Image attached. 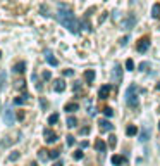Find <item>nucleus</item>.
I'll return each mask as SVG.
<instances>
[{"mask_svg":"<svg viewBox=\"0 0 160 166\" xmlns=\"http://www.w3.org/2000/svg\"><path fill=\"white\" fill-rule=\"evenodd\" d=\"M17 159H19V152L14 151V152H10L9 154V161H17Z\"/></svg>","mask_w":160,"mask_h":166,"instance_id":"nucleus-27","label":"nucleus"},{"mask_svg":"<svg viewBox=\"0 0 160 166\" xmlns=\"http://www.w3.org/2000/svg\"><path fill=\"white\" fill-rule=\"evenodd\" d=\"M126 69H128V71H133V69H134V62H133V59H128V61H126Z\"/></svg>","mask_w":160,"mask_h":166,"instance_id":"nucleus-24","label":"nucleus"},{"mask_svg":"<svg viewBox=\"0 0 160 166\" xmlns=\"http://www.w3.org/2000/svg\"><path fill=\"white\" fill-rule=\"evenodd\" d=\"M148 137H150V135H148V130H145V132H141L140 140H141V142H146V140H148Z\"/></svg>","mask_w":160,"mask_h":166,"instance_id":"nucleus-26","label":"nucleus"},{"mask_svg":"<svg viewBox=\"0 0 160 166\" xmlns=\"http://www.w3.org/2000/svg\"><path fill=\"white\" fill-rule=\"evenodd\" d=\"M103 114H105L107 118H112V116H114V109H112V107H105V109H103Z\"/></svg>","mask_w":160,"mask_h":166,"instance_id":"nucleus-25","label":"nucleus"},{"mask_svg":"<svg viewBox=\"0 0 160 166\" xmlns=\"http://www.w3.org/2000/svg\"><path fill=\"white\" fill-rule=\"evenodd\" d=\"M126 163V157L124 156H114L112 157V165L114 166H120V165H124Z\"/></svg>","mask_w":160,"mask_h":166,"instance_id":"nucleus-15","label":"nucleus"},{"mask_svg":"<svg viewBox=\"0 0 160 166\" xmlns=\"http://www.w3.org/2000/svg\"><path fill=\"white\" fill-rule=\"evenodd\" d=\"M81 147H83V149H86V147H88V142H86V140H84V142H81Z\"/></svg>","mask_w":160,"mask_h":166,"instance_id":"nucleus-42","label":"nucleus"},{"mask_svg":"<svg viewBox=\"0 0 160 166\" xmlns=\"http://www.w3.org/2000/svg\"><path fill=\"white\" fill-rule=\"evenodd\" d=\"M150 68V62H141L140 64V71H148Z\"/></svg>","mask_w":160,"mask_h":166,"instance_id":"nucleus-32","label":"nucleus"},{"mask_svg":"<svg viewBox=\"0 0 160 166\" xmlns=\"http://www.w3.org/2000/svg\"><path fill=\"white\" fill-rule=\"evenodd\" d=\"M53 90H55V92H64V90H66V81H64V80H57L55 85H53Z\"/></svg>","mask_w":160,"mask_h":166,"instance_id":"nucleus-11","label":"nucleus"},{"mask_svg":"<svg viewBox=\"0 0 160 166\" xmlns=\"http://www.w3.org/2000/svg\"><path fill=\"white\" fill-rule=\"evenodd\" d=\"M72 90H76V92H79V90H81V85H79V81H76V85L72 87Z\"/></svg>","mask_w":160,"mask_h":166,"instance_id":"nucleus-39","label":"nucleus"},{"mask_svg":"<svg viewBox=\"0 0 160 166\" xmlns=\"http://www.w3.org/2000/svg\"><path fill=\"white\" fill-rule=\"evenodd\" d=\"M134 24H136V16H133V14H129L126 19L120 23V28L126 29V31H129V29L134 28Z\"/></svg>","mask_w":160,"mask_h":166,"instance_id":"nucleus-3","label":"nucleus"},{"mask_svg":"<svg viewBox=\"0 0 160 166\" xmlns=\"http://www.w3.org/2000/svg\"><path fill=\"white\" fill-rule=\"evenodd\" d=\"M57 121H59V114H57V113L50 114V118H48V125H55Z\"/></svg>","mask_w":160,"mask_h":166,"instance_id":"nucleus-21","label":"nucleus"},{"mask_svg":"<svg viewBox=\"0 0 160 166\" xmlns=\"http://www.w3.org/2000/svg\"><path fill=\"white\" fill-rule=\"evenodd\" d=\"M78 109H79V106H78L76 102H69V104L64 106V111H66V113H74V111H78Z\"/></svg>","mask_w":160,"mask_h":166,"instance_id":"nucleus-12","label":"nucleus"},{"mask_svg":"<svg viewBox=\"0 0 160 166\" xmlns=\"http://www.w3.org/2000/svg\"><path fill=\"white\" fill-rule=\"evenodd\" d=\"M79 28L84 29V31H91V24H90V21H88V16H84V18L79 21Z\"/></svg>","mask_w":160,"mask_h":166,"instance_id":"nucleus-10","label":"nucleus"},{"mask_svg":"<svg viewBox=\"0 0 160 166\" xmlns=\"http://www.w3.org/2000/svg\"><path fill=\"white\" fill-rule=\"evenodd\" d=\"M138 133V128L134 127V125H131V127L126 128V135H129V137H133V135H136Z\"/></svg>","mask_w":160,"mask_h":166,"instance_id":"nucleus-17","label":"nucleus"},{"mask_svg":"<svg viewBox=\"0 0 160 166\" xmlns=\"http://www.w3.org/2000/svg\"><path fill=\"white\" fill-rule=\"evenodd\" d=\"M45 152H47V151H45V149H40V159H43V161H45V159H48V157H50V154H45Z\"/></svg>","mask_w":160,"mask_h":166,"instance_id":"nucleus-30","label":"nucleus"},{"mask_svg":"<svg viewBox=\"0 0 160 166\" xmlns=\"http://www.w3.org/2000/svg\"><path fill=\"white\" fill-rule=\"evenodd\" d=\"M114 80H115V83L122 81V68H120V64L114 66Z\"/></svg>","mask_w":160,"mask_h":166,"instance_id":"nucleus-7","label":"nucleus"},{"mask_svg":"<svg viewBox=\"0 0 160 166\" xmlns=\"http://www.w3.org/2000/svg\"><path fill=\"white\" fill-rule=\"evenodd\" d=\"M159 113H160V107H159Z\"/></svg>","mask_w":160,"mask_h":166,"instance_id":"nucleus-45","label":"nucleus"},{"mask_svg":"<svg viewBox=\"0 0 160 166\" xmlns=\"http://www.w3.org/2000/svg\"><path fill=\"white\" fill-rule=\"evenodd\" d=\"M126 102H128V106H129V107H138V106H140L138 85H136V83H133V85L128 88V92H126Z\"/></svg>","mask_w":160,"mask_h":166,"instance_id":"nucleus-2","label":"nucleus"},{"mask_svg":"<svg viewBox=\"0 0 160 166\" xmlns=\"http://www.w3.org/2000/svg\"><path fill=\"white\" fill-rule=\"evenodd\" d=\"M59 156H60V151H57V149H55V151H50V159H57Z\"/></svg>","mask_w":160,"mask_h":166,"instance_id":"nucleus-31","label":"nucleus"},{"mask_svg":"<svg viewBox=\"0 0 160 166\" xmlns=\"http://www.w3.org/2000/svg\"><path fill=\"white\" fill-rule=\"evenodd\" d=\"M110 90H112L110 85H103V87L98 90V97H100V99H107V97H109V94H110Z\"/></svg>","mask_w":160,"mask_h":166,"instance_id":"nucleus-8","label":"nucleus"},{"mask_svg":"<svg viewBox=\"0 0 160 166\" xmlns=\"http://www.w3.org/2000/svg\"><path fill=\"white\" fill-rule=\"evenodd\" d=\"M86 133H90V127H84V128H81V135H86Z\"/></svg>","mask_w":160,"mask_h":166,"instance_id":"nucleus-35","label":"nucleus"},{"mask_svg":"<svg viewBox=\"0 0 160 166\" xmlns=\"http://www.w3.org/2000/svg\"><path fill=\"white\" fill-rule=\"evenodd\" d=\"M59 16H57V19L59 23L64 26V28H67L71 33H74V35H79V21L76 19V16H74V12L71 9V5L67 4H59Z\"/></svg>","mask_w":160,"mask_h":166,"instance_id":"nucleus-1","label":"nucleus"},{"mask_svg":"<svg viewBox=\"0 0 160 166\" xmlns=\"http://www.w3.org/2000/svg\"><path fill=\"white\" fill-rule=\"evenodd\" d=\"M52 166H64V163H62V161H55Z\"/></svg>","mask_w":160,"mask_h":166,"instance_id":"nucleus-40","label":"nucleus"},{"mask_svg":"<svg viewBox=\"0 0 160 166\" xmlns=\"http://www.w3.org/2000/svg\"><path fill=\"white\" fill-rule=\"evenodd\" d=\"M95 149H97L98 152H105V149H107V144H105L102 138H98V140L95 142Z\"/></svg>","mask_w":160,"mask_h":166,"instance_id":"nucleus-13","label":"nucleus"},{"mask_svg":"<svg viewBox=\"0 0 160 166\" xmlns=\"http://www.w3.org/2000/svg\"><path fill=\"white\" fill-rule=\"evenodd\" d=\"M98 127H100L102 133H105V132H112V130H114V125L110 123L109 119H100V121H98Z\"/></svg>","mask_w":160,"mask_h":166,"instance_id":"nucleus-6","label":"nucleus"},{"mask_svg":"<svg viewBox=\"0 0 160 166\" xmlns=\"http://www.w3.org/2000/svg\"><path fill=\"white\" fill-rule=\"evenodd\" d=\"M66 123H67V127H69V128H74V127H76V123H78V119H76L74 116H69Z\"/></svg>","mask_w":160,"mask_h":166,"instance_id":"nucleus-20","label":"nucleus"},{"mask_svg":"<svg viewBox=\"0 0 160 166\" xmlns=\"http://www.w3.org/2000/svg\"><path fill=\"white\" fill-rule=\"evenodd\" d=\"M0 56H2V52H0Z\"/></svg>","mask_w":160,"mask_h":166,"instance_id":"nucleus-46","label":"nucleus"},{"mask_svg":"<svg viewBox=\"0 0 160 166\" xmlns=\"http://www.w3.org/2000/svg\"><path fill=\"white\" fill-rule=\"evenodd\" d=\"M41 76H43L45 81H48V80L52 78V73H50V71H43V75H41Z\"/></svg>","mask_w":160,"mask_h":166,"instance_id":"nucleus-33","label":"nucleus"},{"mask_svg":"<svg viewBox=\"0 0 160 166\" xmlns=\"http://www.w3.org/2000/svg\"><path fill=\"white\" fill-rule=\"evenodd\" d=\"M66 138H67V146H72V144H74V137H72V135H67V137H66Z\"/></svg>","mask_w":160,"mask_h":166,"instance_id":"nucleus-34","label":"nucleus"},{"mask_svg":"<svg viewBox=\"0 0 160 166\" xmlns=\"http://www.w3.org/2000/svg\"><path fill=\"white\" fill-rule=\"evenodd\" d=\"M84 80H86L88 83H93V80H95V71H93V69H88V71L84 73Z\"/></svg>","mask_w":160,"mask_h":166,"instance_id":"nucleus-16","label":"nucleus"},{"mask_svg":"<svg viewBox=\"0 0 160 166\" xmlns=\"http://www.w3.org/2000/svg\"><path fill=\"white\" fill-rule=\"evenodd\" d=\"M72 69H64V76H72Z\"/></svg>","mask_w":160,"mask_h":166,"instance_id":"nucleus-36","label":"nucleus"},{"mask_svg":"<svg viewBox=\"0 0 160 166\" xmlns=\"http://www.w3.org/2000/svg\"><path fill=\"white\" fill-rule=\"evenodd\" d=\"M28 95H22V97H16L14 99V104H17V106H22V104H26L28 102Z\"/></svg>","mask_w":160,"mask_h":166,"instance_id":"nucleus-19","label":"nucleus"},{"mask_svg":"<svg viewBox=\"0 0 160 166\" xmlns=\"http://www.w3.org/2000/svg\"><path fill=\"white\" fill-rule=\"evenodd\" d=\"M105 19H107V14H102V16H100V23H103Z\"/></svg>","mask_w":160,"mask_h":166,"instance_id":"nucleus-41","label":"nucleus"},{"mask_svg":"<svg viewBox=\"0 0 160 166\" xmlns=\"http://www.w3.org/2000/svg\"><path fill=\"white\" fill-rule=\"evenodd\" d=\"M159 128H160V123H159Z\"/></svg>","mask_w":160,"mask_h":166,"instance_id":"nucleus-44","label":"nucleus"},{"mask_svg":"<svg viewBox=\"0 0 160 166\" xmlns=\"http://www.w3.org/2000/svg\"><path fill=\"white\" fill-rule=\"evenodd\" d=\"M4 121H5V125H9V127L14 125V114H12V111H10V109L5 111V114H4Z\"/></svg>","mask_w":160,"mask_h":166,"instance_id":"nucleus-9","label":"nucleus"},{"mask_svg":"<svg viewBox=\"0 0 160 166\" xmlns=\"http://www.w3.org/2000/svg\"><path fill=\"white\" fill-rule=\"evenodd\" d=\"M119 43L120 45H126V43H128V37H122V38L119 40Z\"/></svg>","mask_w":160,"mask_h":166,"instance_id":"nucleus-38","label":"nucleus"},{"mask_svg":"<svg viewBox=\"0 0 160 166\" xmlns=\"http://www.w3.org/2000/svg\"><path fill=\"white\" fill-rule=\"evenodd\" d=\"M41 12H43V16H45V18H50V12H48V9L45 10V7H41Z\"/></svg>","mask_w":160,"mask_h":166,"instance_id":"nucleus-37","label":"nucleus"},{"mask_svg":"<svg viewBox=\"0 0 160 166\" xmlns=\"http://www.w3.org/2000/svg\"><path fill=\"white\" fill-rule=\"evenodd\" d=\"M151 16L157 19V18H160V5L159 4H155L153 7H151Z\"/></svg>","mask_w":160,"mask_h":166,"instance_id":"nucleus-18","label":"nucleus"},{"mask_svg":"<svg viewBox=\"0 0 160 166\" xmlns=\"http://www.w3.org/2000/svg\"><path fill=\"white\" fill-rule=\"evenodd\" d=\"M31 166H36V165H35V163H33V165H31Z\"/></svg>","mask_w":160,"mask_h":166,"instance_id":"nucleus-43","label":"nucleus"},{"mask_svg":"<svg viewBox=\"0 0 160 166\" xmlns=\"http://www.w3.org/2000/svg\"><path fill=\"white\" fill-rule=\"evenodd\" d=\"M136 49H138V52H146V50L150 49V38L148 37H143V38L138 40V45H136Z\"/></svg>","mask_w":160,"mask_h":166,"instance_id":"nucleus-4","label":"nucleus"},{"mask_svg":"<svg viewBox=\"0 0 160 166\" xmlns=\"http://www.w3.org/2000/svg\"><path fill=\"white\" fill-rule=\"evenodd\" d=\"M43 137H45V142H47V144H53V142L57 140V133H55L52 128H47V130L43 132Z\"/></svg>","mask_w":160,"mask_h":166,"instance_id":"nucleus-5","label":"nucleus"},{"mask_svg":"<svg viewBox=\"0 0 160 166\" xmlns=\"http://www.w3.org/2000/svg\"><path fill=\"white\" fill-rule=\"evenodd\" d=\"M24 68H26V64H24V62H19V64L14 66V71H16V73H24Z\"/></svg>","mask_w":160,"mask_h":166,"instance_id":"nucleus-22","label":"nucleus"},{"mask_svg":"<svg viewBox=\"0 0 160 166\" xmlns=\"http://www.w3.org/2000/svg\"><path fill=\"white\" fill-rule=\"evenodd\" d=\"M45 57H47V62H48L50 66H57V64H59V61H57V59L52 56V52H50V50H48V52L45 54Z\"/></svg>","mask_w":160,"mask_h":166,"instance_id":"nucleus-14","label":"nucleus"},{"mask_svg":"<svg viewBox=\"0 0 160 166\" xmlns=\"http://www.w3.org/2000/svg\"><path fill=\"white\" fill-rule=\"evenodd\" d=\"M72 157H74L76 161H81V159H83V151H76V152L72 154Z\"/></svg>","mask_w":160,"mask_h":166,"instance_id":"nucleus-28","label":"nucleus"},{"mask_svg":"<svg viewBox=\"0 0 160 166\" xmlns=\"http://www.w3.org/2000/svg\"><path fill=\"white\" fill-rule=\"evenodd\" d=\"M115 144H117V137H115V135L109 137V146L110 147H115Z\"/></svg>","mask_w":160,"mask_h":166,"instance_id":"nucleus-29","label":"nucleus"},{"mask_svg":"<svg viewBox=\"0 0 160 166\" xmlns=\"http://www.w3.org/2000/svg\"><path fill=\"white\" fill-rule=\"evenodd\" d=\"M5 80H7V75H5V73L2 71V73H0V92L4 90V85H5Z\"/></svg>","mask_w":160,"mask_h":166,"instance_id":"nucleus-23","label":"nucleus"}]
</instances>
